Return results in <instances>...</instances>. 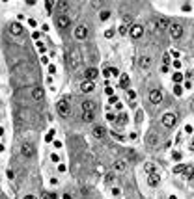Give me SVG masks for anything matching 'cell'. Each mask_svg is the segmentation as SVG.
<instances>
[{
	"mask_svg": "<svg viewBox=\"0 0 194 199\" xmlns=\"http://www.w3.org/2000/svg\"><path fill=\"white\" fill-rule=\"evenodd\" d=\"M176 123H177V115L173 114V112H168V114L162 115V125H164L166 129H172Z\"/></svg>",
	"mask_w": 194,
	"mask_h": 199,
	"instance_id": "obj_1",
	"label": "cell"
},
{
	"mask_svg": "<svg viewBox=\"0 0 194 199\" xmlns=\"http://www.w3.org/2000/svg\"><path fill=\"white\" fill-rule=\"evenodd\" d=\"M56 108H58V114H60V115H64V117H67V115H69V112H71V106H69V103H67L65 99L58 101Z\"/></svg>",
	"mask_w": 194,
	"mask_h": 199,
	"instance_id": "obj_2",
	"label": "cell"
},
{
	"mask_svg": "<svg viewBox=\"0 0 194 199\" xmlns=\"http://www.w3.org/2000/svg\"><path fill=\"white\" fill-rule=\"evenodd\" d=\"M129 35L132 39H138L144 35V28H142V24H132V26L129 28Z\"/></svg>",
	"mask_w": 194,
	"mask_h": 199,
	"instance_id": "obj_3",
	"label": "cell"
},
{
	"mask_svg": "<svg viewBox=\"0 0 194 199\" xmlns=\"http://www.w3.org/2000/svg\"><path fill=\"white\" fill-rule=\"evenodd\" d=\"M34 145L32 143H23V147H21V155L24 156V158H32L34 156Z\"/></svg>",
	"mask_w": 194,
	"mask_h": 199,
	"instance_id": "obj_4",
	"label": "cell"
},
{
	"mask_svg": "<svg viewBox=\"0 0 194 199\" xmlns=\"http://www.w3.org/2000/svg\"><path fill=\"white\" fill-rule=\"evenodd\" d=\"M170 34L173 39H181L183 37V26L181 24H172L170 26Z\"/></svg>",
	"mask_w": 194,
	"mask_h": 199,
	"instance_id": "obj_5",
	"label": "cell"
},
{
	"mask_svg": "<svg viewBox=\"0 0 194 199\" xmlns=\"http://www.w3.org/2000/svg\"><path fill=\"white\" fill-rule=\"evenodd\" d=\"M79 63H80V54L75 50V52H71V56H69V67L76 69V67H79Z\"/></svg>",
	"mask_w": 194,
	"mask_h": 199,
	"instance_id": "obj_6",
	"label": "cell"
},
{
	"mask_svg": "<svg viewBox=\"0 0 194 199\" xmlns=\"http://www.w3.org/2000/svg\"><path fill=\"white\" fill-rule=\"evenodd\" d=\"M149 101H151L153 104H161V103H162V91L153 89L151 93H149Z\"/></svg>",
	"mask_w": 194,
	"mask_h": 199,
	"instance_id": "obj_7",
	"label": "cell"
},
{
	"mask_svg": "<svg viewBox=\"0 0 194 199\" xmlns=\"http://www.w3.org/2000/svg\"><path fill=\"white\" fill-rule=\"evenodd\" d=\"M155 26L159 28L161 32H164V30L170 28V21H168L166 17H159V19H157V23H155Z\"/></svg>",
	"mask_w": 194,
	"mask_h": 199,
	"instance_id": "obj_8",
	"label": "cell"
},
{
	"mask_svg": "<svg viewBox=\"0 0 194 199\" xmlns=\"http://www.w3.org/2000/svg\"><path fill=\"white\" fill-rule=\"evenodd\" d=\"M56 24H58V28H67L71 24V21H69L67 15H58L56 17Z\"/></svg>",
	"mask_w": 194,
	"mask_h": 199,
	"instance_id": "obj_9",
	"label": "cell"
},
{
	"mask_svg": "<svg viewBox=\"0 0 194 199\" xmlns=\"http://www.w3.org/2000/svg\"><path fill=\"white\" fill-rule=\"evenodd\" d=\"M86 35H88V28H86V26L80 24V26L75 28V37H76V39H84Z\"/></svg>",
	"mask_w": 194,
	"mask_h": 199,
	"instance_id": "obj_10",
	"label": "cell"
},
{
	"mask_svg": "<svg viewBox=\"0 0 194 199\" xmlns=\"http://www.w3.org/2000/svg\"><path fill=\"white\" fill-rule=\"evenodd\" d=\"M97 75H99V71L93 69V67L86 69V73H84V76H86V80H88V82H93V80L97 78Z\"/></svg>",
	"mask_w": 194,
	"mask_h": 199,
	"instance_id": "obj_11",
	"label": "cell"
},
{
	"mask_svg": "<svg viewBox=\"0 0 194 199\" xmlns=\"http://www.w3.org/2000/svg\"><path fill=\"white\" fill-rule=\"evenodd\" d=\"M9 34L11 35H21L23 34V26L19 23H11L9 24Z\"/></svg>",
	"mask_w": 194,
	"mask_h": 199,
	"instance_id": "obj_12",
	"label": "cell"
},
{
	"mask_svg": "<svg viewBox=\"0 0 194 199\" xmlns=\"http://www.w3.org/2000/svg\"><path fill=\"white\" fill-rule=\"evenodd\" d=\"M159 134H157V132H149V134H147V143H149L151 147H155L157 143H159Z\"/></svg>",
	"mask_w": 194,
	"mask_h": 199,
	"instance_id": "obj_13",
	"label": "cell"
},
{
	"mask_svg": "<svg viewBox=\"0 0 194 199\" xmlns=\"http://www.w3.org/2000/svg\"><path fill=\"white\" fill-rule=\"evenodd\" d=\"M91 132H93V136H95V138H103V136L106 134L105 127H101V125H95V127H93V130H91Z\"/></svg>",
	"mask_w": 194,
	"mask_h": 199,
	"instance_id": "obj_14",
	"label": "cell"
},
{
	"mask_svg": "<svg viewBox=\"0 0 194 199\" xmlns=\"http://www.w3.org/2000/svg\"><path fill=\"white\" fill-rule=\"evenodd\" d=\"M159 182H161V177L157 175V173H151L149 179H147V184L149 186H159Z\"/></svg>",
	"mask_w": 194,
	"mask_h": 199,
	"instance_id": "obj_15",
	"label": "cell"
},
{
	"mask_svg": "<svg viewBox=\"0 0 194 199\" xmlns=\"http://www.w3.org/2000/svg\"><path fill=\"white\" fill-rule=\"evenodd\" d=\"M138 65H140L142 69H147L151 65V58H149V56H142V58L138 60Z\"/></svg>",
	"mask_w": 194,
	"mask_h": 199,
	"instance_id": "obj_16",
	"label": "cell"
},
{
	"mask_svg": "<svg viewBox=\"0 0 194 199\" xmlns=\"http://www.w3.org/2000/svg\"><path fill=\"white\" fill-rule=\"evenodd\" d=\"M32 97H34L35 101H43L45 93H43V89H41V88H34V91H32Z\"/></svg>",
	"mask_w": 194,
	"mask_h": 199,
	"instance_id": "obj_17",
	"label": "cell"
},
{
	"mask_svg": "<svg viewBox=\"0 0 194 199\" xmlns=\"http://www.w3.org/2000/svg\"><path fill=\"white\" fill-rule=\"evenodd\" d=\"M80 89H82L84 93H90V91L93 89V82H88V80H84V82L80 84Z\"/></svg>",
	"mask_w": 194,
	"mask_h": 199,
	"instance_id": "obj_18",
	"label": "cell"
},
{
	"mask_svg": "<svg viewBox=\"0 0 194 199\" xmlns=\"http://www.w3.org/2000/svg\"><path fill=\"white\" fill-rule=\"evenodd\" d=\"M103 75L108 78V76H118L120 73H118V69H116V67H106V69L103 71Z\"/></svg>",
	"mask_w": 194,
	"mask_h": 199,
	"instance_id": "obj_19",
	"label": "cell"
},
{
	"mask_svg": "<svg viewBox=\"0 0 194 199\" xmlns=\"http://www.w3.org/2000/svg\"><path fill=\"white\" fill-rule=\"evenodd\" d=\"M183 175H185V179H194V167L192 166H185V171H183Z\"/></svg>",
	"mask_w": 194,
	"mask_h": 199,
	"instance_id": "obj_20",
	"label": "cell"
},
{
	"mask_svg": "<svg viewBox=\"0 0 194 199\" xmlns=\"http://www.w3.org/2000/svg\"><path fill=\"white\" fill-rule=\"evenodd\" d=\"M93 101H84L82 103V112H93Z\"/></svg>",
	"mask_w": 194,
	"mask_h": 199,
	"instance_id": "obj_21",
	"label": "cell"
},
{
	"mask_svg": "<svg viewBox=\"0 0 194 199\" xmlns=\"http://www.w3.org/2000/svg\"><path fill=\"white\" fill-rule=\"evenodd\" d=\"M93 117H95L93 112H82V119L86 121V123H91V121H93Z\"/></svg>",
	"mask_w": 194,
	"mask_h": 199,
	"instance_id": "obj_22",
	"label": "cell"
},
{
	"mask_svg": "<svg viewBox=\"0 0 194 199\" xmlns=\"http://www.w3.org/2000/svg\"><path fill=\"white\" fill-rule=\"evenodd\" d=\"M129 82H131V80H129V76H127V75H123V76H121V78H120V86H121V88H129Z\"/></svg>",
	"mask_w": 194,
	"mask_h": 199,
	"instance_id": "obj_23",
	"label": "cell"
},
{
	"mask_svg": "<svg viewBox=\"0 0 194 199\" xmlns=\"http://www.w3.org/2000/svg\"><path fill=\"white\" fill-rule=\"evenodd\" d=\"M144 169L151 175V173H155V164H153V162H147V164L144 166Z\"/></svg>",
	"mask_w": 194,
	"mask_h": 199,
	"instance_id": "obj_24",
	"label": "cell"
},
{
	"mask_svg": "<svg viewBox=\"0 0 194 199\" xmlns=\"http://www.w3.org/2000/svg\"><path fill=\"white\" fill-rule=\"evenodd\" d=\"M114 167H116L118 171H123V169H125V162H123V160H118V162L114 164Z\"/></svg>",
	"mask_w": 194,
	"mask_h": 199,
	"instance_id": "obj_25",
	"label": "cell"
},
{
	"mask_svg": "<svg viewBox=\"0 0 194 199\" xmlns=\"http://www.w3.org/2000/svg\"><path fill=\"white\" fill-rule=\"evenodd\" d=\"M108 17H110V11L108 9H103L101 11V21H108Z\"/></svg>",
	"mask_w": 194,
	"mask_h": 199,
	"instance_id": "obj_26",
	"label": "cell"
},
{
	"mask_svg": "<svg viewBox=\"0 0 194 199\" xmlns=\"http://www.w3.org/2000/svg\"><path fill=\"white\" fill-rule=\"evenodd\" d=\"M183 171H185V166H183V164H179V166L173 167V173H183Z\"/></svg>",
	"mask_w": 194,
	"mask_h": 199,
	"instance_id": "obj_27",
	"label": "cell"
},
{
	"mask_svg": "<svg viewBox=\"0 0 194 199\" xmlns=\"http://www.w3.org/2000/svg\"><path fill=\"white\" fill-rule=\"evenodd\" d=\"M58 8L62 9V11H65V9L69 8V4H67V2H58Z\"/></svg>",
	"mask_w": 194,
	"mask_h": 199,
	"instance_id": "obj_28",
	"label": "cell"
},
{
	"mask_svg": "<svg viewBox=\"0 0 194 199\" xmlns=\"http://www.w3.org/2000/svg\"><path fill=\"white\" fill-rule=\"evenodd\" d=\"M52 138H54V130H49V134L45 136V141H50Z\"/></svg>",
	"mask_w": 194,
	"mask_h": 199,
	"instance_id": "obj_29",
	"label": "cell"
},
{
	"mask_svg": "<svg viewBox=\"0 0 194 199\" xmlns=\"http://www.w3.org/2000/svg\"><path fill=\"white\" fill-rule=\"evenodd\" d=\"M173 93H176L177 97H179V95L183 93V89H181V86H176V88H173Z\"/></svg>",
	"mask_w": 194,
	"mask_h": 199,
	"instance_id": "obj_30",
	"label": "cell"
},
{
	"mask_svg": "<svg viewBox=\"0 0 194 199\" xmlns=\"http://www.w3.org/2000/svg\"><path fill=\"white\" fill-rule=\"evenodd\" d=\"M142 119H144V112H142V110H138V114H136V121L140 123Z\"/></svg>",
	"mask_w": 194,
	"mask_h": 199,
	"instance_id": "obj_31",
	"label": "cell"
},
{
	"mask_svg": "<svg viewBox=\"0 0 194 199\" xmlns=\"http://www.w3.org/2000/svg\"><path fill=\"white\" fill-rule=\"evenodd\" d=\"M127 30H129V28H127L125 24H121V26H120V34H123V35H125V34H127Z\"/></svg>",
	"mask_w": 194,
	"mask_h": 199,
	"instance_id": "obj_32",
	"label": "cell"
},
{
	"mask_svg": "<svg viewBox=\"0 0 194 199\" xmlns=\"http://www.w3.org/2000/svg\"><path fill=\"white\" fill-rule=\"evenodd\" d=\"M123 21H125V26H127V24H131V21H132V19H131V15H125V17H123Z\"/></svg>",
	"mask_w": 194,
	"mask_h": 199,
	"instance_id": "obj_33",
	"label": "cell"
},
{
	"mask_svg": "<svg viewBox=\"0 0 194 199\" xmlns=\"http://www.w3.org/2000/svg\"><path fill=\"white\" fill-rule=\"evenodd\" d=\"M181 9H183V11H190V4H183Z\"/></svg>",
	"mask_w": 194,
	"mask_h": 199,
	"instance_id": "obj_34",
	"label": "cell"
},
{
	"mask_svg": "<svg viewBox=\"0 0 194 199\" xmlns=\"http://www.w3.org/2000/svg\"><path fill=\"white\" fill-rule=\"evenodd\" d=\"M112 35H114V30H106L105 32V37H112Z\"/></svg>",
	"mask_w": 194,
	"mask_h": 199,
	"instance_id": "obj_35",
	"label": "cell"
},
{
	"mask_svg": "<svg viewBox=\"0 0 194 199\" xmlns=\"http://www.w3.org/2000/svg\"><path fill=\"white\" fill-rule=\"evenodd\" d=\"M114 181V175H112V173H106V182H112Z\"/></svg>",
	"mask_w": 194,
	"mask_h": 199,
	"instance_id": "obj_36",
	"label": "cell"
},
{
	"mask_svg": "<svg viewBox=\"0 0 194 199\" xmlns=\"http://www.w3.org/2000/svg\"><path fill=\"white\" fill-rule=\"evenodd\" d=\"M45 8H47V11L50 13V9H52V2H45Z\"/></svg>",
	"mask_w": 194,
	"mask_h": 199,
	"instance_id": "obj_37",
	"label": "cell"
},
{
	"mask_svg": "<svg viewBox=\"0 0 194 199\" xmlns=\"http://www.w3.org/2000/svg\"><path fill=\"white\" fill-rule=\"evenodd\" d=\"M147 26H149V30H151V32H155V30H157V26H155V23H149V24H147Z\"/></svg>",
	"mask_w": 194,
	"mask_h": 199,
	"instance_id": "obj_38",
	"label": "cell"
},
{
	"mask_svg": "<svg viewBox=\"0 0 194 199\" xmlns=\"http://www.w3.org/2000/svg\"><path fill=\"white\" fill-rule=\"evenodd\" d=\"M106 119H108V121H116V115L114 114H106Z\"/></svg>",
	"mask_w": 194,
	"mask_h": 199,
	"instance_id": "obj_39",
	"label": "cell"
},
{
	"mask_svg": "<svg viewBox=\"0 0 194 199\" xmlns=\"http://www.w3.org/2000/svg\"><path fill=\"white\" fill-rule=\"evenodd\" d=\"M183 78V76L179 75V73H176V75H173V80H176V82H179V80Z\"/></svg>",
	"mask_w": 194,
	"mask_h": 199,
	"instance_id": "obj_40",
	"label": "cell"
},
{
	"mask_svg": "<svg viewBox=\"0 0 194 199\" xmlns=\"http://www.w3.org/2000/svg\"><path fill=\"white\" fill-rule=\"evenodd\" d=\"M162 62H164V63H170V54H164V58H162Z\"/></svg>",
	"mask_w": 194,
	"mask_h": 199,
	"instance_id": "obj_41",
	"label": "cell"
},
{
	"mask_svg": "<svg viewBox=\"0 0 194 199\" xmlns=\"http://www.w3.org/2000/svg\"><path fill=\"white\" fill-rule=\"evenodd\" d=\"M105 91H106V95H110V97H112V95H114V89H112V88H106Z\"/></svg>",
	"mask_w": 194,
	"mask_h": 199,
	"instance_id": "obj_42",
	"label": "cell"
},
{
	"mask_svg": "<svg viewBox=\"0 0 194 199\" xmlns=\"http://www.w3.org/2000/svg\"><path fill=\"white\" fill-rule=\"evenodd\" d=\"M129 158H131V160H136V155H135V151H129Z\"/></svg>",
	"mask_w": 194,
	"mask_h": 199,
	"instance_id": "obj_43",
	"label": "cell"
},
{
	"mask_svg": "<svg viewBox=\"0 0 194 199\" xmlns=\"http://www.w3.org/2000/svg\"><path fill=\"white\" fill-rule=\"evenodd\" d=\"M172 156H173V158H176V160H179V158H181V153H177V151H176V153H173V155H172Z\"/></svg>",
	"mask_w": 194,
	"mask_h": 199,
	"instance_id": "obj_44",
	"label": "cell"
},
{
	"mask_svg": "<svg viewBox=\"0 0 194 199\" xmlns=\"http://www.w3.org/2000/svg\"><path fill=\"white\" fill-rule=\"evenodd\" d=\"M112 193H114V195H120L121 190H120V188H114V190H112Z\"/></svg>",
	"mask_w": 194,
	"mask_h": 199,
	"instance_id": "obj_45",
	"label": "cell"
},
{
	"mask_svg": "<svg viewBox=\"0 0 194 199\" xmlns=\"http://www.w3.org/2000/svg\"><path fill=\"white\" fill-rule=\"evenodd\" d=\"M185 132H187V134H190V132H192V127L187 125V127H185Z\"/></svg>",
	"mask_w": 194,
	"mask_h": 199,
	"instance_id": "obj_46",
	"label": "cell"
},
{
	"mask_svg": "<svg viewBox=\"0 0 194 199\" xmlns=\"http://www.w3.org/2000/svg\"><path fill=\"white\" fill-rule=\"evenodd\" d=\"M49 73H52V75L56 73V67H54V65H50V67H49Z\"/></svg>",
	"mask_w": 194,
	"mask_h": 199,
	"instance_id": "obj_47",
	"label": "cell"
},
{
	"mask_svg": "<svg viewBox=\"0 0 194 199\" xmlns=\"http://www.w3.org/2000/svg\"><path fill=\"white\" fill-rule=\"evenodd\" d=\"M64 199H71V195L69 193H64Z\"/></svg>",
	"mask_w": 194,
	"mask_h": 199,
	"instance_id": "obj_48",
	"label": "cell"
},
{
	"mask_svg": "<svg viewBox=\"0 0 194 199\" xmlns=\"http://www.w3.org/2000/svg\"><path fill=\"white\" fill-rule=\"evenodd\" d=\"M24 199H35L34 195H26V197H24Z\"/></svg>",
	"mask_w": 194,
	"mask_h": 199,
	"instance_id": "obj_49",
	"label": "cell"
},
{
	"mask_svg": "<svg viewBox=\"0 0 194 199\" xmlns=\"http://www.w3.org/2000/svg\"><path fill=\"white\" fill-rule=\"evenodd\" d=\"M4 134V129H2V127H0V136H2Z\"/></svg>",
	"mask_w": 194,
	"mask_h": 199,
	"instance_id": "obj_50",
	"label": "cell"
},
{
	"mask_svg": "<svg viewBox=\"0 0 194 199\" xmlns=\"http://www.w3.org/2000/svg\"><path fill=\"white\" fill-rule=\"evenodd\" d=\"M2 151H4V145H2V143H0V153H2Z\"/></svg>",
	"mask_w": 194,
	"mask_h": 199,
	"instance_id": "obj_51",
	"label": "cell"
},
{
	"mask_svg": "<svg viewBox=\"0 0 194 199\" xmlns=\"http://www.w3.org/2000/svg\"><path fill=\"white\" fill-rule=\"evenodd\" d=\"M168 199H177V197H176V195H170V197H168Z\"/></svg>",
	"mask_w": 194,
	"mask_h": 199,
	"instance_id": "obj_52",
	"label": "cell"
},
{
	"mask_svg": "<svg viewBox=\"0 0 194 199\" xmlns=\"http://www.w3.org/2000/svg\"><path fill=\"white\" fill-rule=\"evenodd\" d=\"M192 106H194V104H192Z\"/></svg>",
	"mask_w": 194,
	"mask_h": 199,
	"instance_id": "obj_53",
	"label": "cell"
}]
</instances>
